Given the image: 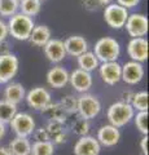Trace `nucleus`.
Here are the masks:
<instances>
[{
    "label": "nucleus",
    "instance_id": "obj_42",
    "mask_svg": "<svg viewBox=\"0 0 149 155\" xmlns=\"http://www.w3.org/2000/svg\"><path fill=\"white\" fill-rule=\"evenodd\" d=\"M100 5H109L110 3H113V0H97Z\"/></svg>",
    "mask_w": 149,
    "mask_h": 155
},
{
    "label": "nucleus",
    "instance_id": "obj_9",
    "mask_svg": "<svg viewBox=\"0 0 149 155\" xmlns=\"http://www.w3.org/2000/svg\"><path fill=\"white\" fill-rule=\"evenodd\" d=\"M25 100L27 105L35 110H43L47 105L52 102L51 93L43 87H35L31 91H29L25 96Z\"/></svg>",
    "mask_w": 149,
    "mask_h": 155
},
{
    "label": "nucleus",
    "instance_id": "obj_3",
    "mask_svg": "<svg viewBox=\"0 0 149 155\" xmlns=\"http://www.w3.org/2000/svg\"><path fill=\"white\" fill-rule=\"evenodd\" d=\"M93 53L100 62L117 61L119 54H121V47L115 39L105 36L96 41Z\"/></svg>",
    "mask_w": 149,
    "mask_h": 155
},
{
    "label": "nucleus",
    "instance_id": "obj_24",
    "mask_svg": "<svg viewBox=\"0 0 149 155\" xmlns=\"http://www.w3.org/2000/svg\"><path fill=\"white\" fill-rule=\"evenodd\" d=\"M20 12L26 14L29 17H34L39 14L42 9V2L40 0H21L20 2Z\"/></svg>",
    "mask_w": 149,
    "mask_h": 155
},
{
    "label": "nucleus",
    "instance_id": "obj_33",
    "mask_svg": "<svg viewBox=\"0 0 149 155\" xmlns=\"http://www.w3.org/2000/svg\"><path fill=\"white\" fill-rule=\"evenodd\" d=\"M32 136H34L35 141H51L49 140V134H48L46 128H35L34 132H32Z\"/></svg>",
    "mask_w": 149,
    "mask_h": 155
},
{
    "label": "nucleus",
    "instance_id": "obj_44",
    "mask_svg": "<svg viewBox=\"0 0 149 155\" xmlns=\"http://www.w3.org/2000/svg\"><path fill=\"white\" fill-rule=\"evenodd\" d=\"M40 2H43V0H40Z\"/></svg>",
    "mask_w": 149,
    "mask_h": 155
},
{
    "label": "nucleus",
    "instance_id": "obj_41",
    "mask_svg": "<svg viewBox=\"0 0 149 155\" xmlns=\"http://www.w3.org/2000/svg\"><path fill=\"white\" fill-rule=\"evenodd\" d=\"M0 155H12L9 149L5 147V146H0Z\"/></svg>",
    "mask_w": 149,
    "mask_h": 155
},
{
    "label": "nucleus",
    "instance_id": "obj_15",
    "mask_svg": "<svg viewBox=\"0 0 149 155\" xmlns=\"http://www.w3.org/2000/svg\"><path fill=\"white\" fill-rule=\"evenodd\" d=\"M43 49H44V54L48 58V61H51L52 64H60L68 56L64 41L60 39H49L46 43V45L43 47Z\"/></svg>",
    "mask_w": 149,
    "mask_h": 155
},
{
    "label": "nucleus",
    "instance_id": "obj_21",
    "mask_svg": "<svg viewBox=\"0 0 149 155\" xmlns=\"http://www.w3.org/2000/svg\"><path fill=\"white\" fill-rule=\"evenodd\" d=\"M8 149L12 155H30L31 151V142L27 137H18L13 138L8 145Z\"/></svg>",
    "mask_w": 149,
    "mask_h": 155
},
{
    "label": "nucleus",
    "instance_id": "obj_1",
    "mask_svg": "<svg viewBox=\"0 0 149 155\" xmlns=\"http://www.w3.org/2000/svg\"><path fill=\"white\" fill-rule=\"evenodd\" d=\"M7 26L9 35H12L14 39H17V40H29V36H30L35 23L32 17H29L21 12H17L9 17Z\"/></svg>",
    "mask_w": 149,
    "mask_h": 155
},
{
    "label": "nucleus",
    "instance_id": "obj_40",
    "mask_svg": "<svg viewBox=\"0 0 149 155\" xmlns=\"http://www.w3.org/2000/svg\"><path fill=\"white\" fill-rule=\"evenodd\" d=\"M5 132H7V124H4V123L0 122V140L5 136Z\"/></svg>",
    "mask_w": 149,
    "mask_h": 155
},
{
    "label": "nucleus",
    "instance_id": "obj_7",
    "mask_svg": "<svg viewBox=\"0 0 149 155\" xmlns=\"http://www.w3.org/2000/svg\"><path fill=\"white\" fill-rule=\"evenodd\" d=\"M18 58L13 53L0 54V84L9 83L18 71Z\"/></svg>",
    "mask_w": 149,
    "mask_h": 155
},
{
    "label": "nucleus",
    "instance_id": "obj_43",
    "mask_svg": "<svg viewBox=\"0 0 149 155\" xmlns=\"http://www.w3.org/2000/svg\"><path fill=\"white\" fill-rule=\"evenodd\" d=\"M18 2H21V0H18Z\"/></svg>",
    "mask_w": 149,
    "mask_h": 155
},
{
    "label": "nucleus",
    "instance_id": "obj_14",
    "mask_svg": "<svg viewBox=\"0 0 149 155\" xmlns=\"http://www.w3.org/2000/svg\"><path fill=\"white\" fill-rule=\"evenodd\" d=\"M127 53L132 61L143 64L148 58V40L145 38H132L127 44Z\"/></svg>",
    "mask_w": 149,
    "mask_h": 155
},
{
    "label": "nucleus",
    "instance_id": "obj_20",
    "mask_svg": "<svg viewBox=\"0 0 149 155\" xmlns=\"http://www.w3.org/2000/svg\"><path fill=\"white\" fill-rule=\"evenodd\" d=\"M51 36H52L51 28L46 25H39V26H34L30 36H29V41L36 47H44L46 43L49 39H52Z\"/></svg>",
    "mask_w": 149,
    "mask_h": 155
},
{
    "label": "nucleus",
    "instance_id": "obj_34",
    "mask_svg": "<svg viewBox=\"0 0 149 155\" xmlns=\"http://www.w3.org/2000/svg\"><path fill=\"white\" fill-rule=\"evenodd\" d=\"M115 2H117L118 5H121L126 9H131V8H135L140 3V0H115Z\"/></svg>",
    "mask_w": 149,
    "mask_h": 155
},
{
    "label": "nucleus",
    "instance_id": "obj_11",
    "mask_svg": "<svg viewBox=\"0 0 149 155\" xmlns=\"http://www.w3.org/2000/svg\"><path fill=\"white\" fill-rule=\"evenodd\" d=\"M143 78H144V66L140 62L130 61L122 66L121 80H123L124 83H127L130 85H135L137 83H140Z\"/></svg>",
    "mask_w": 149,
    "mask_h": 155
},
{
    "label": "nucleus",
    "instance_id": "obj_12",
    "mask_svg": "<svg viewBox=\"0 0 149 155\" xmlns=\"http://www.w3.org/2000/svg\"><path fill=\"white\" fill-rule=\"evenodd\" d=\"M69 83L71 87L79 93H87L92 87V75L88 71L75 69L73 72L69 74Z\"/></svg>",
    "mask_w": 149,
    "mask_h": 155
},
{
    "label": "nucleus",
    "instance_id": "obj_30",
    "mask_svg": "<svg viewBox=\"0 0 149 155\" xmlns=\"http://www.w3.org/2000/svg\"><path fill=\"white\" fill-rule=\"evenodd\" d=\"M134 120L139 132L143 136L148 134V111H137V114L134 115Z\"/></svg>",
    "mask_w": 149,
    "mask_h": 155
},
{
    "label": "nucleus",
    "instance_id": "obj_25",
    "mask_svg": "<svg viewBox=\"0 0 149 155\" xmlns=\"http://www.w3.org/2000/svg\"><path fill=\"white\" fill-rule=\"evenodd\" d=\"M55 145L52 141H35L31 143L30 155H53Z\"/></svg>",
    "mask_w": 149,
    "mask_h": 155
},
{
    "label": "nucleus",
    "instance_id": "obj_35",
    "mask_svg": "<svg viewBox=\"0 0 149 155\" xmlns=\"http://www.w3.org/2000/svg\"><path fill=\"white\" fill-rule=\"evenodd\" d=\"M9 35L8 32V26H7V22H4L0 19V43L7 40V38Z\"/></svg>",
    "mask_w": 149,
    "mask_h": 155
},
{
    "label": "nucleus",
    "instance_id": "obj_39",
    "mask_svg": "<svg viewBox=\"0 0 149 155\" xmlns=\"http://www.w3.org/2000/svg\"><path fill=\"white\" fill-rule=\"evenodd\" d=\"M132 96H134V93H132V92H130V91H127V92H123V93H122V102L131 104Z\"/></svg>",
    "mask_w": 149,
    "mask_h": 155
},
{
    "label": "nucleus",
    "instance_id": "obj_31",
    "mask_svg": "<svg viewBox=\"0 0 149 155\" xmlns=\"http://www.w3.org/2000/svg\"><path fill=\"white\" fill-rule=\"evenodd\" d=\"M73 132L75 134H78L79 137L82 136H87L90 132V123L87 119H83V118H79L75 120L73 123Z\"/></svg>",
    "mask_w": 149,
    "mask_h": 155
},
{
    "label": "nucleus",
    "instance_id": "obj_6",
    "mask_svg": "<svg viewBox=\"0 0 149 155\" xmlns=\"http://www.w3.org/2000/svg\"><path fill=\"white\" fill-rule=\"evenodd\" d=\"M9 124H11L13 132L18 137L29 138V136H31L34 129L36 128L34 118L27 113H17L13 116V119L9 122Z\"/></svg>",
    "mask_w": 149,
    "mask_h": 155
},
{
    "label": "nucleus",
    "instance_id": "obj_38",
    "mask_svg": "<svg viewBox=\"0 0 149 155\" xmlns=\"http://www.w3.org/2000/svg\"><path fill=\"white\" fill-rule=\"evenodd\" d=\"M148 140H149L148 134H145L140 141V147H141V151H143L144 155H148Z\"/></svg>",
    "mask_w": 149,
    "mask_h": 155
},
{
    "label": "nucleus",
    "instance_id": "obj_2",
    "mask_svg": "<svg viewBox=\"0 0 149 155\" xmlns=\"http://www.w3.org/2000/svg\"><path fill=\"white\" fill-rule=\"evenodd\" d=\"M134 115H135V110L131 105L118 101V102H114L109 106L107 118L109 120V124L121 128L131 122L134 119Z\"/></svg>",
    "mask_w": 149,
    "mask_h": 155
},
{
    "label": "nucleus",
    "instance_id": "obj_29",
    "mask_svg": "<svg viewBox=\"0 0 149 155\" xmlns=\"http://www.w3.org/2000/svg\"><path fill=\"white\" fill-rule=\"evenodd\" d=\"M60 106L62 109H64V111L66 114H73V113H76V106H78V98L74 96H65L62 97V98L60 100Z\"/></svg>",
    "mask_w": 149,
    "mask_h": 155
},
{
    "label": "nucleus",
    "instance_id": "obj_27",
    "mask_svg": "<svg viewBox=\"0 0 149 155\" xmlns=\"http://www.w3.org/2000/svg\"><path fill=\"white\" fill-rule=\"evenodd\" d=\"M134 110L137 111H148V92L141 91L137 93H134L131 104Z\"/></svg>",
    "mask_w": 149,
    "mask_h": 155
},
{
    "label": "nucleus",
    "instance_id": "obj_37",
    "mask_svg": "<svg viewBox=\"0 0 149 155\" xmlns=\"http://www.w3.org/2000/svg\"><path fill=\"white\" fill-rule=\"evenodd\" d=\"M66 133L62 130V132H60V133H57L56 136H53V137L51 138V141L53 142V145H59V143H62V142H65L66 141Z\"/></svg>",
    "mask_w": 149,
    "mask_h": 155
},
{
    "label": "nucleus",
    "instance_id": "obj_4",
    "mask_svg": "<svg viewBox=\"0 0 149 155\" xmlns=\"http://www.w3.org/2000/svg\"><path fill=\"white\" fill-rule=\"evenodd\" d=\"M101 111V102L99 98L93 94L83 93L78 97V106H76V113L79 114L80 118L83 119H93L97 116Z\"/></svg>",
    "mask_w": 149,
    "mask_h": 155
},
{
    "label": "nucleus",
    "instance_id": "obj_26",
    "mask_svg": "<svg viewBox=\"0 0 149 155\" xmlns=\"http://www.w3.org/2000/svg\"><path fill=\"white\" fill-rule=\"evenodd\" d=\"M49 119H57V120H61V122H65V118H66V114L64 109L60 106V104H53L51 102L49 105H47L44 109L42 110Z\"/></svg>",
    "mask_w": 149,
    "mask_h": 155
},
{
    "label": "nucleus",
    "instance_id": "obj_23",
    "mask_svg": "<svg viewBox=\"0 0 149 155\" xmlns=\"http://www.w3.org/2000/svg\"><path fill=\"white\" fill-rule=\"evenodd\" d=\"M17 113V105L8 102L7 100H0V122L2 123L8 124Z\"/></svg>",
    "mask_w": 149,
    "mask_h": 155
},
{
    "label": "nucleus",
    "instance_id": "obj_19",
    "mask_svg": "<svg viewBox=\"0 0 149 155\" xmlns=\"http://www.w3.org/2000/svg\"><path fill=\"white\" fill-rule=\"evenodd\" d=\"M26 91L23 88V85L20 83H9L5 89H4V100H7L8 102H12L14 105H18L25 100Z\"/></svg>",
    "mask_w": 149,
    "mask_h": 155
},
{
    "label": "nucleus",
    "instance_id": "obj_13",
    "mask_svg": "<svg viewBox=\"0 0 149 155\" xmlns=\"http://www.w3.org/2000/svg\"><path fill=\"white\" fill-rule=\"evenodd\" d=\"M101 145L92 136H82L74 145V155H99Z\"/></svg>",
    "mask_w": 149,
    "mask_h": 155
},
{
    "label": "nucleus",
    "instance_id": "obj_16",
    "mask_svg": "<svg viewBox=\"0 0 149 155\" xmlns=\"http://www.w3.org/2000/svg\"><path fill=\"white\" fill-rule=\"evenodd\" d=\"M96 138L101 146L113 147L121 140V132H119V128L114 127V125L105 124L97 130V137Z\"/></svg>",
    "mask_w": 149,
    "mask_h": 155
},
{
    "label": "nucleus",
    "instance_id": "obj_5",
    "mask_svg": "<svg viewBox=\"0 0 149 155\" xmlns=\"http://www.w3.org/2000/svg\"><path fill=\"white\" fill-rule=\"evenodd\" d=\"M128 9L118 5L117 3H110L109 5L105 7L104 9V19L108 23V26L115 30L124 27V23L128 17Z\"/></svg>",
    "mask_w": 149,
    "mask_h": 155
},
{
    "label": "nucleus",
    "instance_id": "obj_8",
    "mask_svg": "<svg viewBox=\"0 0 149 155\" xmlns=\"http://www.w3.org/2000/svg\"><path fill=\"white\" fill-rule=\"evenodd\" d=\"M124 27L131 38H144L148 32V18L140 13L128 14Z\"/></svg>",
    "mask_w": 149,
    "mask_h": 155
},
{
    "label": "nucleus",
    "instance_id": "obj_32",
    "mask_svg": "<svg viewBox=\"0 0 149 155\" xmlns=\"http://www.w3.org/2000/svg\"><path fill=\"white\" fill-rule=\"evenodd\" d=\"M64 123L65 122H61V120H57V119H51L49 122H48L46 129H47L48 134H49V140L53 137V136H56L57 133L64 130Z\"/></svg>",
    "mask_w": 149,
    "mask_h": 155
},
{
    "label": "nucleus",
    "instance_id": "obj_10",
    "mask_svg": "<svg viewBox=\"0 0 149 155\" xmlns=\"http://www.w3.org/2000/svg\"><path fill=\"white\" fill-rule=\"evenodd\" d=\"M99 72L105 84L115 85L121 80L122 65H119L117 61L101 62V65H99Z\"/></svg>",
    "mask_w": 149,
    "mask_h": 155
},
{
    "label": "nucleus",
    "instance_id": "obj_22",
    "mask_svg": "<svg viewBox=\"0 0 149 155\" xmlns=\"http://www.w3.org/2000/svg\"><path fill=\"white\" fill-rule=\"evenodd\" d=\"M78 58V66L80 70H84V71H93L96 69H99V65H100V61L97 60V57L95 56L93 52H84L82 53L80 56L76 57Z\"/></svg>",
    "mask_w": 149,
    "mask_h": 155
},
{
    "label": "nucleus",
    "instance_id": "obj_28",
    "mask_svg": "<svg viewBox=\"0 0 149 155\" xmlns=\"http://www.w3.org/2000/svg\"><path fill=\"white\" fill-rule=\"evenodd\" d=\"M20 2L18 0H0V16L11 17L18 12Z\"/></svg>",
    "mask_w": 149,
    "mask_h": 155
},
{
    "label": "nucleus",
    "instance_id": "obj_17",
    "mask_svg": "<svg viewBox=\"0 0 149 155\" xmlns=\"http://www.w3.org/2000/svg\"><path fill=\"white\" fill-rule=\"evenodd\" d=\"M47 83L52 88L60 89L69 83V72L62 66H55L47 72Z\"/></svg>",
    "mask_w": 149,
    "mask_h": 155
},
{
    "label": "nucleus",
    "instance_id": "obj_36",
    "mask_svg": "<svg viewBox=\"0 0 149 155\" xmlns=\"http://www.w3.org/2000/svg\"><path fill=\"white\" fill-rule=\"evenodd\" d=\"M83 7L87 11H96V9H99L100 4L97 0H83Z\"/></svg>",
    "mask_w": 149,
    "mask_h": 155
},
{
    "label": "nucleus",
    "instance_id": "obj_18",
    "mask_svg": "<svg viewBox=\"0 0 149 155\" xmlns=\"http://www.w3.org/2000/svg\"><path fill=\"white\" fill-rule=\"evenodd\" d=\"M64 45H65L66 54L73 56V57H78L82 53L88 51V41L80 35L69 36L64 41Z\"/></svg>",
    "mask_w": 149,
    "mask_h": 155
}]
</instances>
